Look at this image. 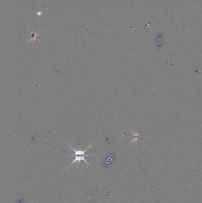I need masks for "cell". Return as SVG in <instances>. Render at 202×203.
<instances>
[{"mask_svg": "<svg viewBox=\"0 0 202 203\" xmlns=\"http://www.w3.org/2000/svg\"><path fill=\"white\" fill-rule=\"evenodd\" d=\"M70 147L74 150V160L72 161V162L70 165V166L68 167V168L66 169V170H68L69 168H70L71 166V165H72L73 164H74L76 162H80L82 161H83L84 162H85L89 166L91 167V165H89V163H88V162L86 161L85 159V156H90L88 154H85V151L89 149L92 146V144H91L90 146H89L87 148H86L84 150L82 151V150H77L76 149H75L74 148H73L70 144H68Z\"/></svg>", "mask_w": 202, "mask_h": 203, "instance_id": "1", "label": "cell"}, {"mask_svg": "<svg viewBox=\"0 0 202 203\" xmlns=\"http://www.w3.org/2000/svg\"><path fill=\"white\" fill-rule=\"evenodd\" d=\"M132 135H133V140H132V141L130 142V144L132 143L133 142H138V141H140L141 143V140H140L139 139V137H140V134L138 133V132H136V133H134L133 132H132Z\"/></svg>", "mask_w": 202, "mask_h": 203, "instance_id": "2", "label": "cell"}]
</instances>
